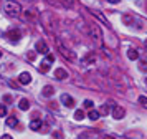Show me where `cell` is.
<instances>
[{
  "label": "cell",
  "mask_w": 147,
  "mask_h": 139,
  "mask_svg": "<svg viewBox=\"0 0 147 139\" xmlns=\"http://www.w3.org/2000/svg\"><path fill=\"white\" fill-rule=\"evenodd\" d=\"M18 108H20L22 111H28V109H30V101H28V99H20V104H18Z\"/></svg>",
  "instance_id": "12"
},
{
  "label": "cell",
  "mask_w": 147,
  "mask_h": 139,
  "mask_svg": "<svg viewBox=\"0 0 147 139\" xmlns=\"http://www.w3.org/2000/svg\"><path fill=\"white\" fill-rule=\"evenodd\" d=\"M7 37H8V40H13V41H18V40L22 38V32H20V30H17V28H13V30H8Z\"/></svg>",
  "instance_id": "5"
},
{
  "label": "cell",
  "mask_w": 147,
  "mask_h": 139,
  "mask_svg": "<svg viewBox=\"0 0 147 139\" xmlns=\"http://www.w3.org/2000/svg\"><path fill=\"white\" fill-rule=\"evenodd\" d=\"M45 61H47V63H53V61H55V56L48 53V55H47V58H45Z\"/></svg>",
  "instance_id": "21"
},
{
  "label": "cell",
  "mask_w": 147,
  "mask_h": 139,
  "mask_svg": "<svg viewBox=\"0 0 147 139\" xmlns=\"http://www.w3.org/2000/svg\"><path fill=\"white\" fill-rule=\"evenodd\" d=\"M30 129H32V131H38V129H41V121L40 119H33V121L30 123Z\"/></svg>",
  "instance_id": "11"
},
{
  "label": "cell",
  "mask_w": 147,
  "mask_h": 139,
  "mask_svg": "<svg viewBox=\"0 0 147 139\" xmlns=\"http://www.w3.org/2000/svg\"><path fill=\"white\" fill-rule=\"evenodd\" d=\"M102 139H114V138H113V136H109V134H106V136H104Z\"/></svg>",
  "instance_id": "28"
},
{
  "label": "cell",
  "mask_w": 147,
  "mask_h": 139,
  "mask_svg": "<svg viewBox=\"0 0 147 139\" xmlns=\"http://www.w3.org/2000/svg\"><path fill=\"white\" fill-rule=\"evenodd\" d=\"M139 103L140 104H147V96H139Z\"/></svg>",
  "instance_id": "23"
},
{
  "label": "cell",
  "mask_w": 147,
  "mask_h": 139,
  "mask_svg": "<svg viewBox=\"0 0 147 139\" xmlns=\"http://www.w3.org/2000/svg\"><path fill=\"white\" fill-rule=\"evenodd\" d=\"M0 56H2V52H0Z\"/></svg>",
  "instance_id": "30"
},
{
  "label": "cell",
  "mask_w": 147,
  "mask_h": 139,
  "mask_svg": "<svg viewBox=\"0 0 147 139\" xmlns=\"http://www.w3.org/2000/svg\"><path fill=\"white\" fill-rule=\"evenodd\" d=\"M48 70H50V63H47V61H45V60H43V61H41V63H40V71L47 73Z\"/></svg>",
  "instance_id": "16"
},
{
  "label": "cell",
  "mask_w": 147,
  "mask_h": 139,
  "mask_svg": "<svg viewBox=\"0 0 147 139\" xmlns=\"http://www.w3.org/2000/svg\"><path fill=\"white\" fill-rule=\"evenodd\" d=\"M12 96H10V94H7V96H5V98H3V101H7V103H10V101H12Z\"/></svg>",
  "instance_id": "24"
},
{
  "label": "cell",
  "mask_w": 147,
  "mask_h": 139,
  "mask_svg": "<svg viewBox=\"0 0 147 139\" xmlns=\"http://www.w3.org/2000/svg\"><path fill=\"white\" fill-rule=\"evenodd\" d=\"M107 113H109V106H107V104H102V106L99 108V114H104V116H106Z\"/></svg>",
  "instance_id": "18"
},
{
  "label": "cell",
  "mask_w": 147,
  "mask_h": 139,
  "mask_svg": "<svg viewBox=\"0 0 147 139\" xmlns=\"http://www.w3.org/2000/svg\"><path fill=\"white\" fill-rule=\"evenodd\" d=\"M61 103L66 106V108H73L74 106V99L71 98L69 94H65V93H63V94H61Z\"/></svg>",
  "instance_id": "6"
},
{
  "label": "cell",
  "mask_w": 147,
  "mask_h": 139,
  "mask_svg": "<svg viewBox=\"0 0 147 139\" xmlns=\"http://www.w3.org/2000/svg\"><path fill=\"white\" fill-rule=\"evenodd\" d=\"M0 139H12V136H8V134H3V136H2Z\"/></svg>",
  "instance_id": "26"
},
{
  "label": "cell",
  "mask_w": 147,
  "mask_h": 139,
  "mask_svg": "<svg viewBox=\"0 0 147 139\" xmlns=\"http://www.w3.org/2000/svg\"><path fill=\"white\" fill-rule=\"evenodd\" d=\"M127 56H129V60H137L139 58V53H137V50H134V48H129Z\"/></svg>",
  "instance_id": "14"
},
{
  "label": "cell",
  "mask_w": 147,
  "mask_h": 139,
  "mask_svg": "<svg viewBox=\"0 0 147 139\" xmlns=\"http://www.w3.org/2000/svg\"><path fill=\"white\" fill-rule=\"evenodd\" d=\"M113 116L116 119H122L124 116H126V109H124V108H121V106H116V108L113 109Z\"/></svg>",
  "instance_id": "7"
},
{
  "label": "cell",
  "mask_w": 147,
  "mask_h": 139,
  "mask_svg": "<svg viewBox=\"0 0 147 139\" xmlns=\"http://www.w3.org/2000/svg\"><path fill=\"white\" fill-rule=\"evenodd\" d=\"M124 22H126V23H129V22H132V18H131V17H127V15H126V17H124Z\"/></svg>",
  "instance_id": "25"
},
{
  "label": "cell",
  "mask_w": 147,
  "mask_h": 139,
  "mask_svg": "<svg viewBox=\"0 0 147 139\" xmlns=\"http://www.w3.org/2000/svg\"><path fill=\"white\" fill-rule=\"evenodd\" d=\"M74 119H76V121H81V119H84V113H83V109H78V111L74 113Z\"/></svg>",
  "instance_id": "17"
},
{
  "label": "cell",
  "mask_w": 147,
  "mask_h": 139,
  "mask_svg": "<svg viewBox=\"0 0 147 139\" xmlns=\"http://www.w3.org/2000/svg\"><path fill=\"white\" fill-rule=\"evenodd\" d=\"M36 53H41V55H48L50 53V48H48V45L43 40L36 41Z\"/></svg>",
  "instance_id": "4"
},
{
  "label": "cell",
  "mask_w": 147,
  "mask_h": 139,
  "mask_svg": "<svg viewBox=\"0 0 147 139\" xmlns=\"http://www.w3.org/2000/svg\"><path fill=\"white\" fill-rule=\"evenodd\" d=\"M88 118L91 119V121H98V119H99V111H96V109H89Z\"/></svg>",
  "instance_id": "13"
},
{
  "label": "cell",
  "mask_w": 147,
  "mask_h": 139,
  "mask_svg": "<svg viewBox=\"0 0 147 139\" xmlns=\"http://www.w3.org/2000/svg\"><path fill=\"white\" fill-rule=\"evenodd\" d=\"M5 12H7L8 15L17 17V15L22 12V5L17 3V2H7V3H5Z\"/></svg>",
  "instance_id": "1"
},
{
  "label": "cell",
  "mask_w": 147,
  "mask_h": 139,
  "mask_svg": "<svg viewBox=\"0 0 147 139\" xmlns=\"http://www.w3.org/2000/svg\"><path fill=\"white\" fill-rule=\"evenodd\" d=\"M56 45H58V48H60L61 55H63L65 58H68L69 61H74V60H76V56H74V53L71 52V50H68L66 46H63V43H61L60 40H56Z\"/></svg>",
  "instance_id": "3"
},
{
  "label": "cell",
  "mask_w": 147,
  "mask_h": 139,
  "mask_svg": "<svg viewBox=\"0 0 147 139\" xmlns=\"http://www.w3.org/2000/svg\"><path fill=\"white\" fill-rule=\"evenodd\" d=\"M91 38L98 46H102V33H101V28L98 25L91 26Z\"/></svg>",
  "instance_id": "2"
},
{
  "label": "cell",
  "mask_w": 147,
  "mask_h": 139,
  "mask_svg": "<svg viewBox=\"0 0 147 139\" xmlns=\"http://www.w3.org/2000/svg\"><path fill=\"white\" fill-rule=\"evenodd\" d=\"M53 75H55V78L56 79H66L68 78V71L65 70V68H56Z\"/></svg>",
  "instance_id": "9"
},
{
  "label": "cell",
  "mask_w": 147,
  "mask_h": 139,
  "mask_svg": "<svg viewBox=\"0 0 147 139\" xmlns=\"http://www.w3.org/2000/svg\"><path fill=\"white\" fill-rule=\"evenodd\" d=\"M17 124H18V119L15 118V116H12V118L7 119V126H8V127H15Z\"/></svg>",
  "instance_id": "15"
},
{
  "label": "cell",
  "mask_w": 147,
  "mask_h": 139,
  "mask_svg": "<svg viewBox=\"0 0 147 139\" xmlns=\"http://www.w3.org/2000/svg\"><path fill=\"white\" fill-rule=\"evenodd\" d=\"M109 3H119V0H107Z\"/></svg>",
  "instance_id": "27"
},
{
  "label": "cell",
  "mask_w": 147,
  "mask_h": 139,
  "mask_svg": "<svg viewBox=\"0 0 147 139\" xmlns=\"http://www.w3.org/2000/svg\"><path fill=\"white\" fill-rule=\"evenodd\" d=\"M41 94H43V96H53L55 94V88L53 86H50V85H47L45 86V88H43V91H41Z\"/></svg>",
  "instance_id": "10"
},
{
  "label": "cell",
  "mask_w": 147,
  "mask_h": 139,
  "mask_svg": "<svg viewBox=\"0 0 147 139\" xmlns=\"http://www.w3.org/2000/svg\"><path fill=\"white\" fill-rule=\"evenodd\" d=\"M7 114V108H5V104H0V118H3Z\"/></svg>",
  "instance_id": "20"
},
{
  "label": "cell",
  "mask_w": 147,
  "mask_h": 139,
  "mask_svg": "<svg viewBox=\"0 0 147 139\" xmlns=\"http://www.w3.org/2000/svg\"><path fill=\"white\" fill-rule=\"evenodd\" d=\"M18 81H20L22 85H30V81H32V75H30L28 71L20 73V76H18Z\"/></svg>",
  "instance_id": "8"
},
{
  "label": "cell",
  "mask_w": 147,
  "mask_h": 139,
  "mask_svg": "<svg viewBox=\"0 0 147 139\" xmlns=\"http://www.w3.org/2000/svg\"><path fill=\"white\" fill-rule=\"evenodd\" d=\"M35 56H36V52H30V53L27 55V58L30 60V61H32V60H35Z\"/></svg>",
  "instance_id": "22"
},
{
  "label": "cell",
  "mask_w": 147,
  "mask_h": 139,
  "mask_svg": "<svg viewBox=\"0 0 147 139\" xmlns=\"http://www.w3.org/2000/svg\"><path fill=\"white\" fill-rule=\"evenodd\" d=\"M93 101H91V99H84V103H83V106H84V108H86V109H93Z\"/></svg>",
  "instance_id": "19"
},
{
  "label": "cell",
  "mask_w": 147,
  "mask_h": 139,
  "mask_svg": "<svg viewBox=\"0 0 147 139\" xmlns=\"http://www.w3.org/2000/svg\"><path fill=\"white\" fill-rule=\"evenodd\" d=\"M146 46H147V40H146Z\"/></svg>",
  "instance_id": "29"
}]
</instances>
